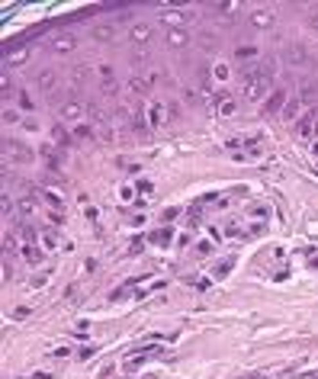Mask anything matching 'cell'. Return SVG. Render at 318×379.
<instances>
[{
    "instance_id": "obj_12",
    "label": "cell",
    "mask_w": 318,
    "mask_h": 379,
    "mask_svg": "<svg viewBox=\"0 0 318 379\" xmlns=\"http://www.w3.org/2000/svg\"><path fill=\"white\" fill-rule=\"evenodd\" d=\"M219 113H222V116H232V113H235V103H232V100H225V103H222V109H219Z\"/></svg>"
},
{
    "instance_id": "obj_7",
    "label": "cell",
    "mask_w": 318,
    "mask_h": 379,
    "mask_svg": "<svg viewBox=\"0 0 318 379\" xmlns=\"http://www.w3.org/2000/svg\"><path fill=\"white\" fill-rule=\"evenodd\" d=\"M26 58H29V48H16V52H10L7 61H10V64H23Z\"/></svg>"
},
{
    "instance_id": "obj_13",
    "label": "cell",
    "mask_w": 318,
    "mask_h": 379,
    "mask_svg": "<svg viewBox=\"0 0 318 379\" xmlns=\"http://www.w3.org/2000/svg\"><path fill=\"white\" fill-rule=\"evenodd\" d=\"M183 97H186L190 103H196V100H199V90H193V87H186V93H183Z\"/></svg>"
},
{
    "instance_id": "obj_14",
    "label": "cell",
    "mask_w": 318,
    "mask_h": 379,
    "mask_svg": "<svg viewBox=\"0 0 318 379\" xmlns=\"http://www.w3.org/2000/svg\"><path fill=\"white\" fill-rule=\"evenodd\" d=\"M309 129H312V113H309V116L302 119V122H299V132H302V135H305V132H309Z\"/></svg>"
},
{
    "instance_id": "obj_15",
    "label": "cell",
    "mask_w": 318,
    "mask_h": 379,
    "mask_svg": "<svg viewBox=\"0 0 318 379\" xmlns=\"http://www.w3.org/2000/svg\"><path fill=\"white\" fill-rule=\"evenodd\" d=\"M279 106H283V93H277V97L270 100V113H273V109H279Z\"/></svg>"
},
{
    "instance_id": "obj_17",
    "label": "cell",
    "mask_w": 318,
    "mask_h": 379,
    "mask_svg": "<svg viewBox=\"0 0 318 379\" xmlns=\"http://www.w3.org/2000/svg\"><path fill=\"white\" fill-rule=\"evenodd\" d=\"M74 135H78V139H87V135H90V129H87V125L80 129V125H78V129H74Z\"/></svg>"
},
{
    "instance_id": "obj_6",
    "label": "cell",
    "mask_w": 318,
    "mask_h": 379,
    "mask_svg": "<svg viewBox=\"0 0 318 379\" xmlns=\"http://www.w3.org/2000/svg\"><path fill=\"white\" fill-rule=\"evenodd\" d=\"M148 36H151V26H145V23H139V26L132 29V39H135V42H145Z\"/></svg>"
},
{
    "instance_id": "obj_4",
    "label": "cell",
    "mask_w": 318,
    "mask_h": 379,
    "mask_svg": "<svg viewBox=\"0 0 318 379\" xmlns=\"http://www.w3.org/2000/svg\"><path fill=\"white\" fill-rule=\"evenodd\" d=\"M286 58H289L293 64H302V61H305V48H302V45H289V48H286Z\"/></svg>"
},
{
    "instance_id": "obj_1",
    "label": "cell",
    "mask_w": 318,
    "mask_h": 379,
    "mask_svg": "<svg viewBox=\"0 0 318 379\" xmlns=\"http://www.w3.org/2000/svg\"><path fill=\"white\" fill-rule=\"evenodd\" d=\"M267 90H270V78H267V74H257V78L244 80V97H248L251 103L264 100V97H267Z\"/></svg>"
},
{
    "instance_id": "obj_16",
    "label": "cell",
    "mask_w": 318,
    "mask_h": 379,
    "mask_svg": "<svg viewBox=\"0 0 318 379\" xmlns=\"http://www.w3.org/2000/svg\"><path fill=\"white\" fill-rule=\"evenodd\" d=\"M20 103H23V109H32V97H26V93H20Z\"/></svg>"
},
{
    "instance_id": "obj_3",
    "label": "cell",
    "mask_w": 318,
    "mask_h": 379,
    "mask_svg": "<svg viewBox=\"0 0 318 379\" xmlns=\"http://www.w3.org/2000/svg\"><path fill=\"white\" fill-rule=\"evenodd\" d=\"M36 84H39L45 93H52V90H55V71H39V78H36Z\"/></svg>"
},
{
    "instance_id": "obj_2",
    "label": "cell",
    "mask_w": 318,
    "mask_h": 379,
    "mask_svg": "<svg viewBox=\"0 0 318 379\" xmlns=\"http://www.w3.org/2000/svg\"><path fill=\"white\" fill-rule=\"evenodd\" d=\"M3 151H7V158H10V161H16V164L32 161V151H29L26 145H20L16 139H7V141H3Z\"/></svg>"
},
{
    "instance_id": "obj_11",
    "label": "cell",
    "mask_w": 318,
    "mask_h": 379,
    "mask_svg": "<svg viewBox=\"0 0 318 379\" xmlns=\"http://www.w3.org/2000/svg\"><path fill=\"white\" fill-rule=\"evenodd\" d=\"M167 42H171V45H183L186 36H180V32H171V36H167Z\"/></svg>"
},
{
    "instance_id": "obj_5",
    "label": "cell",
    "mask_w": 318,
    "mask_h": 379,
    "mask_svg": "<svg viewBox=\"0 0 318 379\" xmlns=\"http://www.w3.org/2000/svg\"><path fill=\"white\" fill-rule=\"evenodd\" d=\"M148 109H151L148 116H151V122H155V125H161L164 119H167V113H164V106H161V103H151V106H148Z\"/></svg>"
},
{
    "instance_id": "obj_8",
    "label": "cell",
    "mask_w": 318,
    "mask_h": 379,
    "mask_svg": "<svg viewBox=\"0 0 318 379\" xmlns=\"http://www.w3.org/2000/svg\"><path fill=\"white\" fill-rule=\"evenodd\" d=\"M61 116H64V119H78V116H80V106H78V103H64V106H61Z\"/></svg>"
},
{
    "instance_id": "obj_9",
    "label": "cell",
    "mask_w": 318,
    "mask_h": 379,
    "mask_svg": "<svg viewBox=\"0 0 318 379\" xmlns=\"http://www.w3.org/2000/svg\"><path fill=\"white\" fill-rule=\"evenodd\" d=\"M299 109H302V100H296V103H289V106L283 109V116H286V119H296V116H299Z\"/></svg>"
},
{
    "instance_id": "obj_10",
    "label": "cell",
    "mask_w": 318,
    "mask_h": 379,
    "mask_svg": "<svg viewBox=\"0 0 318 379\" xmlns=\"http://www.w3.org/2000/svg\"><path fill=\"white\" fill-rule=\"evenodd\" d=\"M270 20H273L270 13H254V23H257V26H267V23H270Z\"/></svg>"
}]
</instances>
